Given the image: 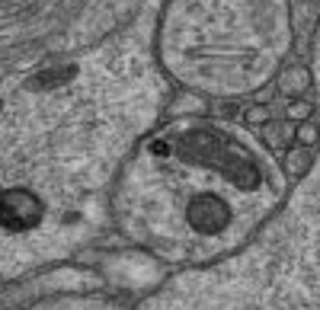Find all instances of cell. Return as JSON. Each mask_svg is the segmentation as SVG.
<instances>
[{"label":"cell","instance_id":"cell-3","mask_svg":"<svg viewBox=\"0 0 320 310\" xmlns=\"http://www.w3.org/2000/svg\"><path fill=\"white\" fill-rule=\"evenodd\" d=\"M167 77L218 99L263 90L295 42L285 0H170L157 29Z\"/></svg>","mask_w":320,"mask_h":310},{"label":"cell","instance_id":"cell-1","mask_svg":"<svg viewBox=\"0 0 320 310\" xmlns=\"http://www.w3.org/2000/svg\"><path fill=\"white\" fill-rule=\"evenodd\" d=\"M285 199L282 167L250 131L179 118L148 131L128 153L112 214L144 253L202 269L250 243Z\"/></svg>","mask_w":320,"mask_h":310},{"label":"cell","instance_id":"cell-2","mask_svg":"<svg viewBox=\"0 0 320 310\" xmlns=\"http://www.w3.org/2000/svg\"><path fill=\"white\" fill-rule=\"evenodd\" d=\"M141 310H320V153L301 189L250 243L211 265L186 269Z\"/></svg>","mask_w":320,"mask_h":310}]
</instances>
